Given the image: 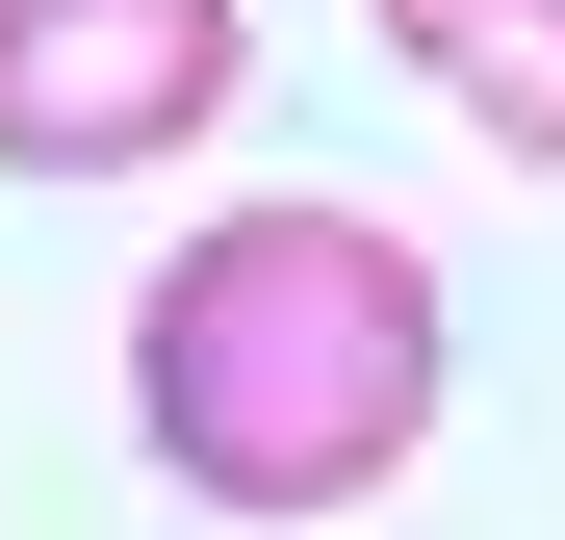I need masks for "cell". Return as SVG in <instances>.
Masks as SVG:
<instances>
[{"label": "cell", "mask_w": 565, "mask_h": 540, "mask_svg": "<svg viewBox=\"0 0 565 540\" xmlns=\"http://www.w3.org/2000/svg\"><path fill=\"white\" fill-rule=\"evenodd\" d=\"M129 437L206 515H360L437 437V284H412V232H360V207L180 232L154 309H129Z\"/></svg>", "instance_id": "obj_1"}, {"label": "cell", "mask_w": 565, "mask_h": 540, "mask_svg": "<svg viewBox=\"0 0 565 540\" xmlns=\"http://www.w3.org/2000/svg\"><path fill=\"white\" fill-rule=\"evenodd\" d=\"M257 77L232 0H0V180H129Z\"/></svg>", "instance_id": "obj_2"}, {"label": "cell", "mask_w": 565, "mask_h": 540, "mask_svg": "<svg viewBox=\"0 0 565 540\" xmlns=\"http://www.w3.org/2000/svg\"><path fill=\"white\" fill-rule=\"evenodd\" d=\"M386 52H412L489 155H540V180H565V0H386Z\"/></svg>", "instance_id": "obj_3"}]
</instances>
